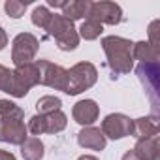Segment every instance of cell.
<instances>
[{
  "mask_svg": "<svg viewBox=\"0 0 160 160\" xmlns=\"http://www.w3.org/2000/svg\"><path fill=\"white\" fill-rule=\"evenodd\" d=\"M132 42L121 36H106L102 38V49L108 58V66L115 75H124L130 73L134 68V58H132Z\"/></svg>",
  "mask_w": 160,
  "mask_h": 160,
  "instance_id": "6da1fadb",
  "label": "cell"
},
{
  "mask_svg": "<svg viewBox=\"0 0 160 160\" xmlns=\"http://www.w3.org/2000/svg\"><path fill=\"white\" fill-rule=\"evenodd\" d=\"M98 79V70L92 62H77L68 70V83H66V94L75 96L83 91H89Z\"/></svg>",
  "mask_w": 160,
  "mask_h": 160,
  "instance_id": "7a4b0ae2",
  "label": "cell"
},
{
  "mask_svg": "<svg viewBox=\"0 0 160 160\" xmlns=\"http://www.w3.org/2000/svg\"><path fill=\"white\" fill-rule=\"evenodd\" d=\"M38 49H40V40L34 34H30V32L17 34L12 43V60H13L15 68L34 62Z\"/></svg>",
  "mask_w": 160,
  "mask_h": 160,
  "instance_id": "3957f363",
  "label": "cell"
},
{
  "mask_svg": "<svg viewBox=\"0 0 160 160\" xmlns=\"http://www.w3.org/2000/svg\"><path fill=\"white\" fill-rule=\"evenodd\" d=\"M38 72H40V85L51 87L55 91H66V83H68V70L62 68L60 64H55L51 60L40 58L36 60Z\"/></svg>",
  "mask_w": 160,
  "mask_h": 160,
  "instance_id": "277c9868",
  "label": "cell"
},
{
  "mask_svg": "<svg viewBox=\"0 0 160 160\" xmlns=\"http://www.w3.org/2000/svg\"><path fill=\"white\" fill-rule=\"evenodd\" d=\"M13 73V98H25L28 91L36 85H40V72L36 62L17 66L12 70Z\"/></svg>",
  "mask_w": 160,
  "mask_h": 160,
  "instance_id": "5b68a950",
  "label": "cell"
},
{
  "mask_svg": "<svg viewBox=\"0 0 160 160\" xmlns=\"http://www.w3.org/2000/svg\"><path fill=\"white\" fill-rule=\"evenodd\" d=\"M102 134L106 139H122L126 136L134 134V119H130L124 113H109L102 121Z\"/></svg>",
  "mask_w": 160,
  "mask_h": 160,
  "instance_id": "8992f818",
  "label": "cell"
},
{
  "mask_svg": "<svg viewBox=\"0 0 160 160\" xmlns=\"http://www.w3.org/2000/svg\"><path fill=\"white\" fill-rule=\"evenodd\" d=\"M91 19H96L100 25H119L122 21V10L119 4L115 2H92L91 4V13H89ZM87 17V19H89Z\"/></svg>",
  "mask_w": 160,
  "mask_h": 160,
  "instance_id": "52a82bcc",
  "label": "cell"
},
{
  "mask_svg": "<svg viewBox=\"0 0 160 160\" xmlns=\"http://www.w3.org/2000/svg\"><path fill=\"white\" fill-rule=\"evenodd\" d=\"M28 130L25 126L23 119H0V141L12 143V145H21L28 136Z\"/></svg>",
  "mask_w": 160,
  "mask_h": 160,
  "instance_id": "ba28073f",
  "label": "cell"
},
{
  "mask_svg": "<svg viewBox=\"0 0 160 160\" xmlns=\"http://www.w3.org/2000/svg\"><path fill=\"white\" fill-rule=\"evenodd\" d=\"M136 73L139 77V81L143 83L145 91L149 92V98H151L152 106L156 108L158 106V100H156V92H158V62L139 64L136 68Z\"/></svg>",
  "mask_w": 160,
  "mask_h": 160,
  "instance_id": "9c48e42d",
  "label": "cell"
},
{
  "mask_svg": "<svg viewBox=\"0 0 160 160\" xmlns=\"http://www.w3.org/2000/svg\"><path fill=\"white\" fill-rule=\"evenodd\" d=\"M100 115V108L94 100H79L73 108H72V117L77 124L81 126H92V122L98 119Z\"/></svg>",
  "mask_w": 160,
  "mask_h": 160,
  "instance_id": "30bf717a",
  "label": "cell"
},
{
  "mask_svg": "<svg viewBox=\"0 0 160 160\" xmlns=\"http://www.w3.org/2000/svg\"><path fill=\"white\" fill-rule=\"evenodd\" d=\"M77 143L83 149L102 151V149H106L108 139H106V136L102 134L100 128H96V126H83L81 130H79V134H77Z\"/></svg>",
  "mask_w": 160,
  "mask_h": 160,
  "instance_id": "8fae6325",
  "label": "cell"
},
{
  "mask_svg": "<svg viewBox=\"0 0 160 160\" xmlns=\"http://www.w3.org/2000/svg\"><path fill=\"white\" fill-rule=\"evenodd\" d=\"M136 156L139 160H160L158 154H160V136H151V138H145V139H138L134 149Z\"/></svg>",
  "mask_w": 160,
  "mask_h": 160,
  "instance_id": "7c38bea8",
  "label": "cell"
},
{
  "mask_svg": "<svg viewBox=\"0 0 160 160\" xmlns=\"http://www.w3.org/2000/svg\"><path fill=\"white\" fill-rule=\"evenodd\" d=\"M160 132V119L158 115H145L134 121V138L136 139H145L151 136H156Z\"/></svg>",
  "mask_w": 160,
  "mask_h": 160,
  "instance_id": "4fadbf2b",
  "label": "cell"
},
{
  "mask_svg": "<svg viewBox=\"0 0 160 160\" xmlns=\"http://www.w3.org/2000/svg\"><path fill=\"white\" fill-rule=\"evenodd\" d=\"M160 49L152 47L149 42H136L132 45V58L139 60V64H152L158 62Z\"/></svg>",
  "mask_w": 160,
  "mask_h": 160,
  "instance_id": "5bb4252c",
  "label": "cell"
},
{
  "mask_svg": "<svg viewBox=\"0 0 160 160\" xmlns=\"http://www.w3.org/2000/svg\"><path fill=\"white\" fill-rule=\"evenodd\" d=\"M91 4H92L91 0H70L62 8V15L70 21L87 19L89 13H91Z\"/></svg>",
  "mask_w": 160,
  "mask_h": 160,
  "instance_id": "9a60e30c",
  "label": "cell"
},
{
  "mask_svg": "<svg viewBox=\"0 0 160 160\" xmlns=\"http://www.w3.org/2000/svg\"><path fill=\"white\" fill-rule=\"evenodd\" d=\"M19 147L25 160H42L45 154V147L40 138H27Z\"/></svg>",
  "mask_w": 160,
  "mask_h": 160,
  "instance_id": "2e32d148",
  "label": "cell"
},
{
  "mask_svg": "<svg viewBox=\"0 0 160 160\" xmlns=\"http://www.w3.org/2000/svg\"><path fill=\"white\" fill-rule=\"evenodd\" d=\"M73 28V21H70V19H66L62 13L58 15V13H53L51 15V21H49V25H47V34L49 36H53V38H58L60 34H64V32H68V30H72Z\"/></svg>",
  "mask_w": 160,
  "mask_h": 160,
  "instance_id": "e0dca14e",
  "label": "cell"
},
{
  "mask_svg": "<svg viewBox=\"0 0 160 160\" xmlns=\"http://www.w3.org/2000/svg\"><path fill=\"white\" fill-rule=\"evenodd\" d=\"M43 124H45V134H58L66 128L68 117L62 111H53L43 115Z\"/></svg>",
  "mask_w": 160,
  "mask_h": 160,
  "instance_id": "ac0fdd59",
  "label": "cell"
},
{
  "mask_svg": "<svg viewBox=\"0 0 160 160\" xmlns=\"http://www.w3.org/2000/svg\"><path fill=\"white\" fill-rule=\"evenodd\" d=\"M104 32V25H100L96 19H85L83 21V25H81V28H79V38H83V40H87V42H92V40H96V38H100V34Z\"/></svg>",
  "mask_w": 160,
  "mask_h": 160,
  "instance_id": "d6986e66",
  "label": "cell"
},
{
  "mask_svg": "<svg viewBox=\"0 0 160 160\" xmlns=\"http://www.w3.org/2000/svg\"><path fill=\"white\" fill-rule=\"evenodd\" d=\"M60 108H62L60 98L58 96H51V94L42 96L36 102V109H38L40 115H47V113H53V111H60Z\"/></svg>",
  "mask_w": 160,
  "mask_h": 160,
  "instance_id": "ffe728a7",
  "label": "cell"
},
{
  "mask_svg": "<svg viewBox=\"0 0 160 160\" xmlns=\"http://www.w3.org/2000/svg\"><path fill=\"white\" fill-rule=\"evenodd\" d=\"M55 42H57V47L60 51H73L79 45V34L75 28H72V30L60 34L58 38H55Z\"/></svg>",
  "mask_w": 160,
  "mask_h": 160,
  "instance_id": "44dd1931",
  "label": "cell"
},
{
  "mask_svg": "<svg viewBox=\"0 0 160 160\" xmlns=\"http://www.w3.org/2000/svg\"><path fill=\"white\" fill-rule=\"evenodd\" d=\"M8 117L23 119L25 117V111L17 104H13L12 100H0V119H8Z\"/></svg>",
  "mask_w": 160,
  "mask_h": 160,
  "instance_id": "7402d4cb",
  "label": "cell"
},
{
  "mask_svg": "<svg viewBox=\"0 0 160 160\" xmlns=\"http://www.w3.org/2000/svg\"><path fill=\"white\" fill-rule=\"evenodd\" d=\"M51 15H53V13L49 12L47 6H36L34 12H32V25L45 30L47 25H49V21H51Z\"/></svg>",
  "mask_w": 160,
  "mask_h": 160,
  "instance_id": "603a6c76",
  "label": "cell"
},
{
  "mask_svg": "<svg viewBox=\"0 0 160 160\" xmlns=\"http://www.w3.org/2000/svg\"><path fill=\"white\" fill-rule=\"evenodd\" d=\"M27 6H28V2H19V0H6L4 2V10L12 19H21L25 15Z\"/></svg>",
  "mask_w": 160,
  "mask_h": 160,
  "instance_id": "cb8c5ba5",
  "label": "cell"
},
{
  "mask_svg": "<svg viewBox=\"0 0 160 160\" xmlns=\"http://www.w3.org/2000/svg\"><path fill=\"white\" fill-rule=\"evenodd\" d=\"M0 91L8 92L10 96L13 94V73L10 68L0 64Z\"/></svg>",
  "mask_w": 160,
  "mask_h": 160,
  "instance_id": "d4e9b609",
  "label": "cell"
},
{
  "mask_svg": "<svg viewBox=\"0 0 160 160\" xmlns=\"http://www.w3.org/2000/svg\"><path fill=\"white\" fill-rule=\"evenodd\" d=\"M27 130H28L30 134H34V136H42V134H45L43 115L36 113L34 117H30V121H28V124H27Z\"/></svg>",
  "mask_w": 160,
  "mask_h": 160,
  "instance_id": "484cf974",
  "label": "cell"
},
{
  "mask_svg": "<svg viewBox=\"0 0 160 160\" xmlns=\"http://www.w3.org/2000/svg\"><path fill=\"white\" fill-rule=\"evenodd\" d=\"M158 27H160V21L158 19H154L151 25H149V43L152 45V47H160V40H158Z\"/></svg>",
  "mask_w": 160,
  "mask_h": 160,
  "instance_id": "4316f807",
  "label": "cell"
},
{
  "mask_svg": "<svg viewBox=\"0 0 160 160\" xmlns=\"http://www.w3.org/2000/svg\"><path fill=\"white\" fill-rule=\"evenodd\" d=\"M6 45H8V34H6V30L2 27H0V51H2Z\"/></svg>",
  "mask_w": 160,
  "mask_h": 160,
  "instance_id": "83f0119b",
  "label": "cell"
},
{
  "mask_svg": "<svg viewBox=\"0 0 160 160\" xmlns=\"http://www.w3.org/2000/svg\"><path fill=\"white\" fill-rule=\"evenodd\" d=\"M0 160H17V158H15V154H13V152L0 149Z\"/></svg>",
  "mask_w": 160,
  "mask_h": 160,
  "instance_id": "f1b7e54d",
  "label": "cell"
},
{
  "mask_svg": "<svg viewBox=\"0 0 160 160\" xmlns=\"http://www.w3.org/2000/svg\"><path fill=\"white\" fill-rule=\"evenodd\" d=\"M51 8H64L66 6V0H49L47 2Z\"/></svg>",
  "mask_w": 160,
  "mask_h": 160,
  "instance_id": "f546056e",
  "label": "cell"
},
{
  "mask_svg": "<svg viewBox=\"0 0 160 160\" xmlns=\"http://www.w3.org/2000/svg\"><path fill=\"white\" fill-rule=\"evenodd\" d=\"M122 160H139V158H138V156H136V152L130 149V151H126V152L122 154Z\"/></svg>",
  "mask_w": 160,
  "mask_h": 160,
  "instance_id": "4dcf8cb0",
  "label": "cell"
},
{
  "mask_svg": "<svg viewBox=\"0 0 160 160\" xmlns=\"http://www.w3.org/2000/svg\"><path fill=\"white\" fill-rule=\"evenodd\" d=\"M77 160H98L94 154H83V156H79Z\"/></svg>",
  "mask_w": 160,
  "mask_h": 160,
  "instance_id": "1f68e13d",
  "label": "cell"
}]
</instances>
